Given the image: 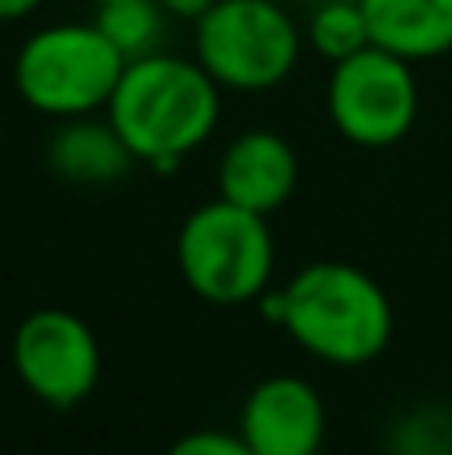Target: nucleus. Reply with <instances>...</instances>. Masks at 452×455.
I'll list each match as a JSON object with an SVG mask.
<instances>
[{"mask_svg":"<svg viewBox=\"0 0 452 455\" xmlns=\"http://www.w3.org/2000/svg\"><path fill=\"white\" fill-rule=\"evenodd\" d=\"M280 299V328L309 355L336 368H360L376 360L392 339L389 291L357 264L317 259L288 280Z\"/></svg>","mask_w":452,"mask_h":455,"instance_id":"f03ea898","label":"nucleus"},{"mask_svg":"<svg viewBox=\"0 0 452 455\" xmlns=\"http://www.w3.org/2000/svg\"><path fill=\"white\" fill-rule=\"evenodd\" d=\"M136 156L125 144V136L112 128V120L96 116H72L61 120V128L48 140V168L64 184L80 188H109L133 172Z\"/></svg>","mask_w":452,"mask_h":455,"instance_id":"9d476101","label":"nucleus"},{"mask_svg":"<svg viewBox=\"0 0 452 455\" xmlns=\"http://www.w3.org/2000/svg\"><path fill=\"white\" fill-rule=\"evenodd\" d=\"M304 44L317 56H325L328 64L368 48L373 36H368V20L360 0H325L320 8H312L309 24H304Z\"/></svg>","mask_w":452,"mask_h":455,"instance_id":"ddd939ff","label":"nucleus"},{"mask_svg":"<svg viewBox=\"0 0 452 455\" xmlns=\"http://www.w3.org/2000/svg\"><path fill=\"white\" fill-rule=\"evenodd\" d=\"M272 264H277V243L269 216L248 212L224 196L192 208L176 232L181 280L205 304L240 307L261 299L272 280Z\"/></svg>","mask_w":452,"mask_h":455,"instance_id":"7ed1b4c3","label":"nucleus"},{"mask_svg":"<svg viewBox=\"0 0 452 455\" xmlns=\"http://www.w3.org/2000/svg\"><path fill=\"white\" fill-rule=\"evenodd\" d=\"M93 4H112V0H93Z\"/></svg>","mask_w":452,"mask_h":455,"instance_id":"f3484780","label":"nucleus"},{"mask_svg":"<svg viewBox=\"0 0 452 455\" xmlns=\"http://www.w3.org/2000/svg\"><path fill=\"white\" fill-rule=\"evenodd\" d=\"M125 56L109 44L96 20L36 28L12 60V84L28 108L52 120L93 116L109 108Z\"/></svg>","mask_w":452,"mask_h":455,"instance_id":"20e7f679","label":"nucleus"},{"mask_svg":"<svg viewBox=\"0 0 452 455\" xmlns=\"http://www.w3.org/2000/svg\"><path fill=\"white\" fill-rule=\"evenodd\" d=\"M376 48L424 64L452 52V0H360Z\"/></svg>","mask_w":452,"mask_h":455,"instance_id":"9b49d317","label":"nucleus"},{"mask_svg":"<svg viewBox=\"0 0 452 455\" xmlns=\"http://www.w3.org/2000/svg\"><path fill=\"white\" fill-rule=\"evenodd\" d=\"M224 88L200 68L197 56L152 52L125 64L104 116L112 120L136 160L173 172L192 148L216 132Z\"/></svg>","mask_w":452,"mask_h":455,"instance_id":"f257e3e1","label":"nucleus"},{"mask_svg":"<svg viewBox=\"0 0 452 455\" xmlns=\"http://www.w3.org/2000/svg\"><path fill=\"white\" fill-rule=\"evenodd\" d=\"M192 28L200 68L224 92L280 88L304 52V28L280 0H216Z\"/></svg>","mask_w":452,"mask_h":455,"instance_id":"39448f33","label":"nucleus"},{"mask_svg":"<svg viewBox=\"0 0 452 455\" xmlns=\"http://www.w3.org/2000/svg\"><path fill=\"white\" fill-rule=\"evenodd\" d=\"M12 368L40 403L77 408L101 384V339L64 307H36L12 336Z\"/></svg>","mask_w":452,"mask_h":455,"instance_id":"0eeeda50","label":"nucleus"},{"mask_svg":"<svg viewBox=\"0 0 452 455\" xmlns=\"http://www.w3.org/2000/svg\"><path fill=\"white\" fill-rule=\"evenodd\" d=\"M165 455H256L240 440L237 432H216V427H205V432H189L176 443H168Z\"/></svg>","mask_w":452,"mask_h":455,"instance_id":"4468645a","label":"nucleus"},{"mask_svg":"<svg viewBox=\"0 0 452 455\" xmlns=\"http://www.w3.org/2000/svg\"><path fill=\"white\" fill-rule=\"evenodd\" d=\"M328 120L357 148H392L421 116V84L405 56L368 44L328 72Z\"/></svg>","mask_w":452,"mask_h":455,"instance_id":"423d86ee","label":"nucleus"},{"mask_svg":"<svg viewBox=\"0 0 452 455\" xmlns=\"http://www.w3.org/2000/svg\"><path fill=\"white\" fill-rule=\"evenodd\" d=\"M44 0H0V24H12V20H24L32 16Z\"/></svg>","mask_w":452,"mask_h":455,"instance_id":"dca6fc26","label":"nucleus"},{"mask_svg":"<svg viewBox=\"0 0 452 455\" xmlns=\"http://www.w3.org/2000/svg\"><path fill=\"white\" fill-rule=\"evenodd\" d=\"M325 427V400L309 379L269 376L240 403L237 435L256 455H320Z\"/></svg>","mask_w":452,"mask_h":455,"instance_id":"6e6552de","label":"nucleus"},{"mask_svg":"<svg viewBox=\"0 0 452 455\" xmlns=\"http://www.w3.org/2000/svg\"><path fill=\"white\" fill-rule=\"evenodd\" d=\"M93 20L109 36V44L133 64L152 52H165L160 44L173 16L160 8V0H112V4H96Z\"/></svg>","mask_w":452,"mask_h":455,"instance_id":"f8f14e48","label":"nucleus"},{"mask_svg":"<svg viewBox=\"0 0 452 455\" xmlns=\"http://www.w3.org/2000/svg\"><path fill=\"white\" fill-rule=\"evenodd\" d=\"M213 4L216 0H160V8H165L173 20H189V24H197Z\"/></svg>","mask_w":452,"mask_h":455,"instance_id":"2eb2a0df","label":"nucleus"},{"mask_svg":"<svg viewBox=\"0 0 452 455\" xmlns=\"http://www.w3.org/2000/svg\"><path fill=\"white\" fill-rule=\"evenodd\" d=\"M301 184V160L296 148L272 128H248L232 136L216 168V188L224 200L248 208V212L272 216L293 200Z\"/></svg>","mask_w":452,"mask_h":455,"instance_id":"1a4fd4ad","label":"nucleus"}]
</instances>
